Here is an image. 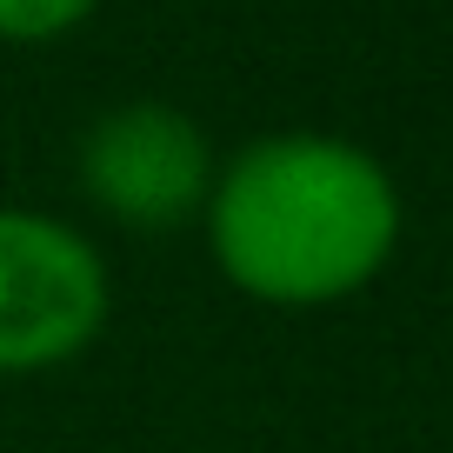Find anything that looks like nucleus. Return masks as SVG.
I'll return each mask as SVG.
<instances>
[{
  "instance_id": "obj_3",
  "label": "nucleus",
  "mask_w": 453,
  "mask_h": 453,
  "mask_svg": "<svg viewBox=\"0 0 453 453\" xmlns=\"http://www.w3.org/2000/svg\"><path fill=\"white\" fill-rule=\"evenodd\" d=\"M81 187L127 226H180L213 194V147L173 100H120L81 134Z\"/></svg>"
},
{
  "instance_id": "obj_1",
  "label": "nucleus",
  "mask_w": 453,
  "mask_h": 453,
  "mask_svg": "<svg viewBox=\"0 0 453 453\" xmlns=\"http://www.w3.org/2000/svg\"><path fill=\"white\" fill-rule=\"evenodd\" d=\"M207 247L247 300L334 307L400 247V187L360 141L267 134L213 173Z\"/></svg>"
},
{
  "instance_id": "obj_2",
  "label": "nucleus",
  "mask_w": 453,
  "mask_h": 453,
  "mask_svg": "<svg viewBox=\"0 0 453 453\" xmlns=\"http://www.w3.org/2000/svg\"><path fill=\"white\" fill-rule=\"evenodd\" d=\"M107 320V267L81 226L0 207V373H47Z\"/></svg>"
},
{
  "instance_id": "obj_4",
  "label": "nucleus",
  "mask_w": 453,
  "mask_h": 453,
  "mask_svg": "<svg viewBox=\"0 0 453 453\" xmlns=\"http://www.w3.org/2000/svg\"><path fill=\"white\" fill-rule=\"evenodd\" d=\"M100 0H0V41L14 47H41L60 41L67 27H81Z\"/></svg>"
}]
</instances>
